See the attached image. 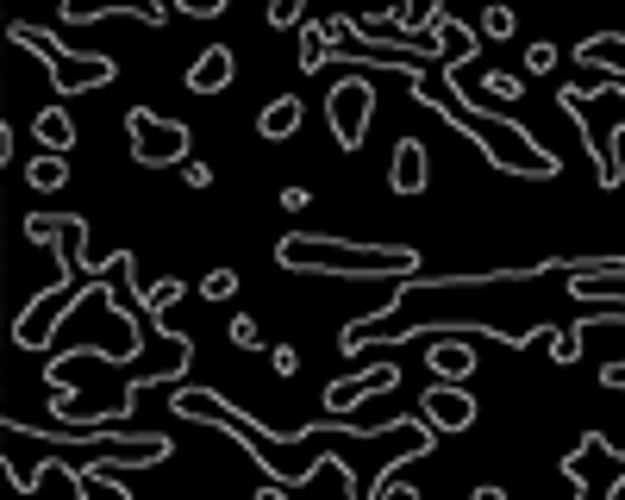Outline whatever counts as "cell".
<instances>
[{
  "instance_id": "obj_9",
  "label": "cell",
  "mask_w": 625,
  "mask_h": 500,
  "mask_svg": "<svg viewBox=\"0 0 625 500\" xmlns=\"http://www.w3.org/2000/svg\"><path fill=\"white\" fill-rule=\"evenodd\" d=\"M482 32L507 39V32H513V13H507V7H489V13H482Z\"/></svg>"
},
{
  "instance_id": "obj_2",
  "label": "cell",
  "mask_w": 625,
  "mask_h": 500,
  "mask_svg": "<svg viewBox=\"0 0 625 500\" xmlns=\"http://www.w3.org/2000/svg\"><path fill=\"white\" fill-rule=\"evenodd\" d=\"M394 188L401 194L426 188V144H419V138H401V144H394Z\"/></svg>"
},
{
  "instance_id": "obj_3",
  "label": "cell",
  "mask_w": 625,
  "mask_h": 500,
  "mask_svg": "<svg viewBox=\"0 0 625 500\" xmlns=\"http://www.w3.org/2000/svg\"><path fill=\"white\" fill-rule=\"evenodd\" d=\"M575 57H582L588 69H613V76H625V39H613V32L582 39V44H575Z\"/></svg>"
},
{
  "instance_id": "obj_7",
  "label": "cell",
  "mask_w": 625,
  "mask_h": 500,
  "mask_svg": "<svg viewBox=\"0 0 625 500\" xmlns=\"http://www.w3.org/2000/svg\"><path fill=\"white\" fill-rule=\"evenodd\" d=\"M550 69H557V51H550V44H531L526 51V76H550Z\"/></svg>"
},
{
  "instance_id": "obj_8",
  "label": "cell",
  "mask_w": 625,
  "mask_h": 500,
  "mask_svg": "<svg viewBox=\"0 0 625 500\" xmlns=\"http://www.w3.org/2000/svg\"><path fill=\"white\" fill-rule=\"evenodd\" d=\"M482 88H489L494 100H519V88H526V81H519V76H501V69H494V76L482 81Z\"/></svg>"
},
{
  "instance_id": "obj_15",
  "label": "cell",
  "mask_w": 625,
  "mask_h": 500,
  "mask_svg": "<svg viewBox=\"0 0 625 500\" xmlns=\"http://www.w3.org/2000/svg\"><path fill=\"white\" fill-rule=\"evenodd\" d=\"M475 500H507V494H501V488H475Z\"/></svg>"
},
{
  "instance_id": "obj_14",
  "label": "cell",
  "mask_w": 625,
  "mask_h": 500,
  "mask_svg": "<svg viewBox=\"0 0 625 500\" xmlns=\"http://www.w3.org/2000/svg\"><path fill=\"white\" fill-rule=\"evenodd\" d=\"M232 289H238V275H232V270H219L213 282H207V294H232Z\"/></svg>"
},
{
  "instance_id": "obj_1",
  "label": "cell",
  "mask_w": 625,
  "mask_h": 500,
  "mask_svg": "<svg viewBox=\"0 0 625 500\" xmlns=\"http://www.w3.org/2000/svg\"><path fill=\"white\" fill-rule=\"evenodd\" d=\"M426 413H431L438 425H450V432L475 425V401H469L463 388H431V394H426Z\"/></svg>"
},
{
  "instance_id": "obj_11",
  "label": "cell",
  "mask_w": 625,
  "mask_h": 500,
  "mask_svg": "<svg viewBox=\"0 0 625 500\" xmlns=\"http://www.w3.org/2000/svg\"><path fill=\"white\" fill-rule=\"evenodd\" d=\"M32 182H39V188H57V182H63V163H57V156H51V163H39V170H32Z\"/></svg>"
},
{
  "instance_id": "obj_6",
  "label": "cell",
  "mask_w": 625,
  "mask_h": 500,
  "mask_svg": "<svg viewBox=\"0 0 625 500\" xmlns=\"http://www.w3.org/2000/svg\"><path fill=\"white\" fill-rule=\"evenodd\" d=\"M294 119H300V100H282V107H270V113H263V132L282 138V132L294 126Z\"/></svg>"
},
{
  "instance_id": "obj_12",
  "label": "cell",
  "mask_w": 625,
  "mask_h": 500,
  "mask_svg": "<svg viewBox=\"0 0 625 500\" xmlns=\"http://www.w3.org/2000/svg\"><path fill=\"white\" fill-rule=\"evenodd\" d=\"M294 369H300V357H294V350L282 345V350H275V376H294Z\"/></svg>"
},
{
  "instance_id": "obj_13",
  "label": "cell",
  "mask_w": 625,
  "mask_h": 500,
  "mask_svg": "<svg viewBox=\"0 0 625 500\" xmlns=\"http://www.w3.org/2000/svg\"><path fill=\"white\" fill-rule=\"evenodd\" d=\"M232 345H256V326H251V319H232Z\"/></svg>"
},
{
  "instance_id": "obj_4",
  "label": "cell",
  "mask_w": 625,
  "mask_h": 500,
  "mask_svg": "<svg viewBox=\"0 0 625 500\" xmlns=\"http://www.w3.org/2000/svg\"><path fill=\"white\" fill-rule=\"evenodd\" d=\"M431 369H438V376H457V382H463L469 369H475V350H463L457 338H450V345L431 350Z\"/></svg>"
},
{
  "instance_id": "obj_16",
  "label": "cell",
  "mask_w": 625,
  "mask_h": 500,
  "mask_svg": "<svg viewBox=\"0 0 625 500\" xmlns=\"http://www.w3.org/2000/svg\"><path fill=\"white\" fill-rule=\"evenodd\" d=\"M382 500H419V494H413V488H401V494H394V488H388V494H382Z\"/></svg>"
},
{
  "instance_id": "obj_10",
  "label": "cell",
  "mask_w": 625,
  "mask_h": 500,
  "mask_svg": "<svg viewBox=\"0 0 625 500\" xmlns=\"http://www.w3.org/2000/svg\"><path fill=\"white\" fill-rule=\"evenodd\" d=\"M39 138H44V144H69V126H63L57 113H44L39 119Z\"/></svg>"
},
{
  "instance_id": "obj_5",
  "label": "cell",
  "mask_w": 625,
  "mask_h": 500,
  "mask_svg": "<svg viewBox=\"0 0 625 500\" xmlns=\"http://www.w3.org/2000/svg\"><path fill=\"white\" fill-rule=\"evenodd\" d=\"M232 76V57H226V51H213V57H207V69H188V88H219V81Z\"/></svg>"
}]
</instances>
